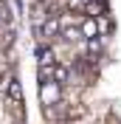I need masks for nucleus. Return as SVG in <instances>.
<instances>
[{
	"instance_id": "f03ea898",
	"label": "nucleus",
	"mask_w": 121,
	"mask_h": 124,
	"mask_svg": "<svg viewBox=\"0 0 121 124\" xmlns=\"http://www.w3.org/2000/svg\"><path fill=\"white\" fill-rule=\"evenodd\" d=\"M62 34V25H59V17H48L42 25H37V37L45 39V42H53V39Z\"/></svg>"
},
{
	"instance_id": "423d86ee",
	"label": "nucleus",
	"mask_w": 121,
	"mask_h": 124,
	"mask_svg": "<svg viewBox=\"0 0 121 124\" xmlns=\"http://www.w3.org/2000/svg\"><path fill=\"white\" fill-rule=\"evenodd\" d=\"M53 79H56L59 85H68L70 82V68L68 65H53Z\"/></svg>"
},
{
	"instance_id": "7ed1b4c3",
	"label": "nucleus",
	"mask_w": 121,
	"mask_h": 124,
	"mask_svg": "<svg viewBox=\"0 0 121 124\" xmlns=\"http://www.w3.org/2000/svg\"><path fill=\"white\" fill-rule=\"evenodd\" d=\"M79 28H82V37H84V39H98V37H101V31H98V20H93V17H84Z\"/></svg>"
},
{
	"instance_id": "f257e3e1",
	"label": "nucleus",
	"mask_w": 121,
	"mask_h": 124,
	"mask_svg": "<svg viewBox=\"0 0 121 124\" xmlns=\"http://www.w3.org/2000/svg\"><path fill=\"white\" fill-rule=\"evenodd\" d=\"M62 99V85L59 82H39V101L45 107H53Z\"/></svg>"
},
{
	"instance_id": "1a4fd4ad",
	"label": "nucleus",
	"mask_w": 121,
	"mask_h": 124,
	"mask_svg": "<svg viewBox=\"0 0 121 124\" xmlns=\"http://www.w3.org/2000/svg\"><path fill=\"white\" fill-rule=\"evenodd\" d=\"M84 3H104V0H84Z\"/></svg>"
},
{
	"instance_id": "39448f33",
	"label": "nucleus",
	"mask_w": 121,
	"mask_h": 124,
	"mask_svg": "<svg viewBox=\"0 0 121 124\" xmlns=\"http://www.w3.org/2000/svg\"><path fill=\"white\" fill-rule=\"evenodd\" d=\"M37 59H39V65H48V68H53V65H56L53 48H48V45H39V48H37Z\"/></svg>"
},
{
	"instance_id": "20e7f679",
	"label": "nucleus",
	"mask_w": 121,
	"mask_h": 124,
	"mask_svg": "<svg viewBox=\"0 0 121 124\" xmlns=\"http://www.w3.org/2000/svg\"><path fill=\"white\" fill-rule=\"evenodd\" d=\"M6 101H11L14 107H20V104H23V87H20V82H17L14 76H11V82H8V93H6Z\"/></svg>"
},
{
	"instance_id": "6e6552de",
	"label": "nucleus",
	"mask_w": 121,
	"mask_h": 124,
	"mask_svg": "<svg viewBox=\"0 0 121 124\" xmlns=\"http://www.w3.org/2000/svg\"><path fill=\"white\" fill-rule=\"evenodd\" d=\"M65 6H68L70 11H84V6H87V3H84V0H65Z\"/></svg>"
},
{
	"instance_id": "0eeeda50",
	"label": "nucleus",
	"mask_w": 121,
	"mask_h": 124,
	"mask_svg": "<svg viewBox=\"0 0 121 124\" xmlns=\"http://www.w3.org/2000/svg\"><path fill=\"white\" fill-rule=\"evenodd\" d=\"M84 14L93 17V20L104 17V3H87V6H84Z\"/></svg>"
}]
</instances>
